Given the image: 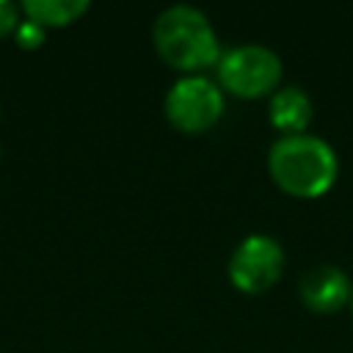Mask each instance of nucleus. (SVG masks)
<instances>
[{
    "mask_svg": "<svg viewBox=\"0 0 353 353\" xmlns=\"http://www.w3.org/2000/svg\"><path fill=\"white\" fill-rule=\"evenodd\" d=\"M22 17L41 25L44 30L52 28H69L74 25L83 14H88L91 3L88 0H25L19 3Z\"/></svg>",
    "mask_w": 353,
    "mask_h": 353,
    "instance_id": "8",
    "label": "nucleus"
},
{
    "mask_svg": "<svg viewBox=\"0 0 353 353\" xmlns=\"http://www.w3.org/2000/svg\"><path fill=\"white\" fill-rule=\"evenodd\" d=\"M347 309H350V317H353V298H350V306Z\"/></svg>",
    "mask_w": 353,
    "mask_h": 353,
    "instance_id": "11",
    "label": "nucleus"
},
{
    "mask_svg": "<svg viewBox=\"0 0 353 353\" xmlns=\"http://www.w3.org/2000/svg\"><path fill=\"white\" fill-rule=\"evenodd\" d=\"M312 116H314L312 97L295 83L281 85L268 97V121L273 130H279V135L306 132L312 124Z\"/></svg>",
    "mask_w": 353,
    "mask_h": 353,
    "instance_id": "7",
    "label": "nucleus"
},
{
    "mask_svg": "<svg viewBox=\"0 0 353 353\" xmlns=\"http://www.w3.org/2000/svg\"><path fill=\"white\" fill-rule=\"evenodd\" d=\"M287 268V251L273 234H245L226 259V279L243 295L270 292Z\"/></svg>",
    "mask_w": 353,
    "mask_h": 353,
    "instance_id": "5",
    "label": "nucleus"
},
{
    "mask_svg": "<svg viewBox=\"0 0 353 353\" xmlns=\"http://www.w3.org/2000/svg\"><path fill=\"white\" fill-rule=\"evenodd\" d=\"M353 281L336 265H314L298 279V301L312 314H336L350 306Z\"/></svg>",
    "mask_w": 353,
    "mask_h": 353,
    "instance_id": "6",
    "label": "nucleus"
},
{
    "mask_svg": "<svg viewBox=\"0 0 353 353\" xmlns=\"http://www.w3.org/2000/svg\"><path fill=\"white\" fill-rule=\"evenodd\" d=\"M281 55L265 44L248 41L226 47L215 63V83L223 94L237 99H262L279 91L284 83Z\"/></svg>",
    "mask_w": 353,
    "mask_h": 353,
    "instance_id": "3",
    "label": "nucleus"
},
{
    "mask_svg": "<svg viewBox=\"0 0 353 353\" xmlns=\"http://www.w3.org/2000/svg\"><path fill=\"white\" fill-rule=\"evenodd\" d=\"M226 113V94L207 74L176 77L163 97L165 121L182 135L210 132Z\"/></svg>",
    "mask_w": 353,
    "mask_h": 353,
    "instance_id": "4",
    "label": "nucleus"
},
{
    "mask_svg": "<svg viewBox=\"0 0 353 353\" xmlns=\"http://www.w3.org/2000/svg\"><path fill=\"white\" fill-rule=\"evenodd\" d=\"M152 47L157 58L182 74H201L215 69L223 47L210 17L188 3L163 8L152 22Z\"/></svg>",
    "mask_w": 353,
    "mask_h": 353,
    "instance_id": "2",
    "label": "nucleus"
},
{
    "mask_svg": "<svg viewBox=\"0 0 353 353\" xmlns=\"http://www.w3.org/2000/svg\"><path fill=\"white\" fill-rule=\"evenodd\" d=\"M44 39H47V30H44L41 25L25 19V17H22L19 28L14 30V41H17L19 50H39V47L44 44Z\"/></svg>",
    "mask_w": 353,
    "mask_h": 353,
    "instance_id": "9",
    "label": "nucleus"
},
{
    "mask_svg": "<svg viewBox=\"0 0 353 353\" xmlns=\"http://www.w3.org/2000/svg\"><path fill=\"white\" fill-rule=\"evenodd\" d=\"M19 22H22V8L11 0H0V39L14 36Z\"/></svg>",
    "mask_w": 353,
    "mask_h": 353,
    "instance_id": "10",
    "label": "nucleus"
},
{
    "mask_svg": "<svg viewBox=\"0 0 353 353\" xmlns=\"http://www.w3.org/2000/svg\"><path fill=\"white\" fill-rule=\"evenodd\" d=\"M273 185L292 199H320L339 176L336 149L312 132L279 135L265 157Z\"/></svg>",
    "mask_w": 353,
    "mask_h": 353,
    "instance_id": "1",
    "label": "nucleus"
}]
</instances>
